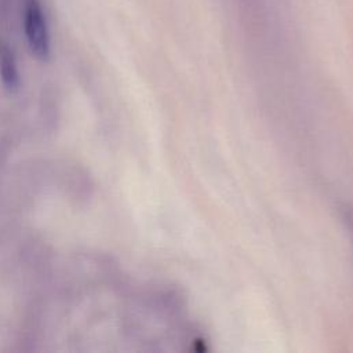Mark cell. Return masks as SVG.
I'll return each instance as SVG.
<instances>
[{
  "label": "cell",
  "mask_w": 353,
  "mask_h": 353,
  "mask_svg": "<svg viewBox=\"0 0 353 353\" xmlns=\"http://www.w3.org/2000/svg\"><path fill=\"white\" fill-rule=\"evenodd\" d=\"M25 34L30 51L39 59H48L51 52L50 32L46 21V15L41 10L39 0H26L25 6Z\"/></svg>",
  "instance_id": "obj_1"
},
{
  "label": "cell",
  "mask_w": 353,
  "mask_h": 353,
  "mask_svg": "<svg viewBox=\"0 0 353 353\" xmlns=\"http://www.w3.org/2000/svg\"><path fill=\"white\" fill-rule=\"evenodd\" d=\"M0 76L8 90H17L19 85V73L12 50L7 44H0Z\"/></svg>",
  "instance_id": "obj_2"
}]
</instances>
